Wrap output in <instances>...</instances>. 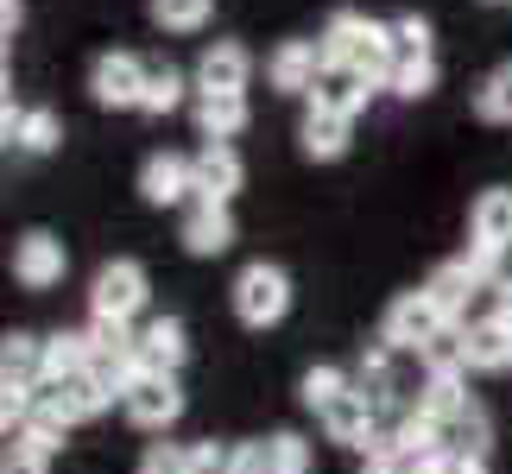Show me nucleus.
<instances>
[{"label":"nucleus","mask_w":512,"mask_h":474,"mask_svg":"<svg viewBox=\"0 0 512 474\" xmlns=\"http://www.w3.org/2000/svg\"><path fill=\"white\" fill-rule=\"evenodd\" d=\"M317 57H323V76H367V83L386 89V70H392V19H367L361 7H336L317 32Z\"/></svg>","instance_id":"nucleus-1"},{"label":"nucleus","mask_w":512,"mask_h":474,"mask_svg":"<svg viewBox=\"0 0 512 474\" xmlns=\"http://www.w3.org/2000/svg\"><path fill=\"white\" fill-rule=\"evenodd\" d=\"M228 304H234V323L241 329H279L291 316V272L272 266V260L241 266L228 285Z\"/></svg>","instance_id":"nucleus-2"},{"label":"nucleus","mask_w":512,"mask_h":474,"mask_svg":"<svg viewBox=\"0 0 512 474\" xmlns=\"http://www.w3.org/2000/svg\"><path fill=\"white\" fill-rule=\"evenodd\" d=\"M152 298V279L140 260H108L102 272L89 279V316L95 323H133Z\"/></svg>","instance_id":"nucleus-3"},{"label":"nucleus","mask_w":512,"mask_h":474,"mask_svg":"<svg viewBox=\"0 0 512 474\" xmlns=\"http://www.w3.org/2000/svg\"><path fill=\"white\" fill-rule=\"evenodd\" d=\"M121 411H127L133 430L165 437V430L184 418V386H177V373H140V380L121 392Z\"/></svg>","instance_id":"nucleus-4"},{"label":"nucleus","mask_w":512,"mask_h":474,"mask_svg":"<svg viewBox=\"0 0 512 474\" xmlns=\"http://www.w3.org/2000/svg\"><path fill=\"white\" fill-rule=\"evenodd\" d=\"M449 323H443V310L430 304V291L418 285V291H399V298L386 304V316H380V335L399 354H424V342H437Z\"/></svg>","instance_id":"nucleus-5"},{"label":"nucleus","mask_w":512,"mask_h":474,"mask_svg":"<svg viewBox=\"0 0 512 474\" xmlns=\"http://www.w3.org/2000/svg\"><path fill=\"white\" fill-rule=\"evenodd\" d=\"M146 95V64L133 51H102L89 64V102L95 108H140Z\"/></svg>","instance_id":"nucleus-6"},{"label":"nucleus","mask_w":512,"mask_h":474,"mask_svg":"<svg viewBox=\"0 0 512 474\" xmlns=\"http://www.w3.org/2000/svg\"><path fill=\"white\" fill-rule=\"evenodd\" d=\"M64 272H70V253H64V241H57L51 228H26L13 241V279L26 285V291L64 285Z\"/></svg>","instance_id":"nucleus-7"},{"label":"nucleus","mask_w":512,"mask_h":474,"mask_svg":"<svg viewBox=\"0 0 512 474\" xmlns=\"http://www.w3.org/2000/svg\"><path fill=\"white\" fill-rule=\"evenodd\" d=\"M241 184H247V165H241V152L234 146H215V140H203V152L190 158V203H234L241 196Z\"/></svg>","instance_id":"nucleus-8"},{"label":"nucleus","mask_w":512,"mask_h":474,"mask_svg":"<svg viewBox=\"0 0 512 474\" xmlns=\"http://www.w3.org/2000/svg\"><path fill=\"white\" fill-rule=\"evenodd\" d=\"M253 83V51L241 38H209L203 57H196V89L203 95H247Z\"/></svg>","instance_id":"nucleus-9"},{"label":"nucleus","mask_w":512,"mask_h":474,"mask_svg":"<svg viewBox=\"0 0 512 474\" xmlns=\"http://www.w3.org/2000/svg\"><path fill=\"white\" fill-rule=\"evenodd\" d=\"M266 83L279 89V95H317L323 83V57H317V38H279L266 57Z\"/></svg>","instance_id":"nucleus-10"},{"label":"nucleus","mask_w":512,"mask_h":474,"mask_svg":"<svg viewBox=\"0 0 512 474\" xmlns=\"http://www.w3.org/2000/svg\"><path fill=\"white\" fill-rule=\"evenodd\" d=\"M177 241H184L190 260H222V253L234 247V209L228 203H184Z\"/></svg>","instance_id":"nucleus-11"},{"label":"nucleus","mask_w":512,"mask_h":474,"mask_svg":"<svg viewBox=\"0 0 512 474\" xmlns=\"http://www.w3.org/2000/svg\"><path fill=\"white\" fill-rule=\"evenodd\" d=\"M38 392H45V399H51L57 411H64L70 424H95V418H102V411H108L114 399H121V392H114V386H108V380H102L95 367L70 373V380H45Z\"/></svg>","instance_id":"nucleus-12"},{"label":"nucleus","mask_w":512,"mask_h":474,"mask_svg":"<svg viewBox=\"0 0 512 474\" xmlns=\"http://www.w3.org/2000/svg\"><path fill=\"white\" fill-rule=\"evenodd\" d=\"M348 146H354V121H348V114H329V108L310 102L304 121H298V152L310 158V165H336V158H348Z\"/></svg>","instance_id":"nucleus-13"},{"label":"nucleus","mask_w":512,"mask_h":474,"mask_svg":"<svg viewBox=\"0 0 512 474\" xmlns=\"http://www.w3.org/2000/svg\"><path fill=\"white\" fill-rule=\"evenodd\" d=\"M190 158L184 152H152L146 165H140V203L152 209H177V203H190Z\"/></svg>","instance_id":"nucleus-14"},{"label":"nucleus","mask_w":512,"mask_h":474,"mask_svg":"<svg viewBox=\"0 0 512 474\" xmlns=\"http://www.w3.org/2000/svg\"><path fill=\"white\" fill-rule=\"evenodd\" d=\"M133 348H140L146 373H177L190 361V329L177 323V316H146L140 335H133Z\"/></svg>","instance_id":"nucleus-15"},{"label":"nucleus","mask_w":512,"mask_h":474,"mask_svg":"<svg viewBox=\"0 0 512 474\" xmlns=\"http://www.w3.org/2000/svg\"><path fill=\"white\" fill-rule=\"evenodd\" d=\"M462 367L468 373H512V329L500 316L462 323Z\"/></svg>","instance_id":"nucleus-16"},{"label":"nucleus","mask_w":512,"mask_h":474,"mask_svg":"<svg viewBox=\"0 0 512 474\" xmlns=\"http://www.w3.org/2000/svg\"><path fill=\"white\" fill-rule=\"evenodd\" d=\"M190 114H196V133H203V140H215V146H234V140L253 127L247 95H203V89H196Z\"/></svg>","instance_id":"nucleus-17"},{"label":"nucleus","mask_w":512,"mask_h":474,"mask_svg":"<svg viewBox=\"0 0 512 474\" xmlns=\"http://www.w3.org/2000/svg\"><path fill=\"white\" fill-rule=\"evenodd\" d=\"M0 386H13V392L45 386V335H26V329L0 335Z\"/></svg>","instance_id":"nucleus-18"},{"label":"nucleus","mask_w":512,"mask_h":474,"mask_svg":"<svg viewBox=\"0 0 512 474\" xmlns=\"http://www.w3.org/2000/svg\"><path fill=\"white\" fill-rule=\"evenodd\" d=\"M424 291H430V304L443 310V323H468V304H475V291H487V285L468 272V260L456 253V260H443V266L424 279Z\"/></svg>","instance_id":"nucleus-19"},{"label":"nucleus","mask_w":512,"mask_h":474,"mask_svg":"<svg viewBox=\"0 0 512 474\" xmlns=\"http://www.w3.org/2000/svg\"><path fill=\"white\" fill-rule=\"evenodd\" d=\"M468 241H481L494 253H512V190L506 184L481 190L475 203H468Z\"/></svg>","instance_id":"nucleus-20"},{"label":"nucleus","mask_w":512,"mask_h":474,"mask_svg":"<svg viewBox=\"0 0 512 474\" xmlns=\"http://www.w3.org/2000/svg\"><path fill=\"white\" fill-rule=\"evenodd\" d=\"M323 437L342 443V449H373V437H380V411H373L361 392H348V399H336L323 411Z\"/></svg>","instance_id":"nucleus-21"},{"label":"nucleus","mask_w":512,"mask_h":474,"mask_svg":"<svg viewBox=\"0 0 512 474\" xmlns=\"http://www.w3.org/2000/svg\"><path fill=\"white\" fill-rule=\"evenodd\" d=\"M418 411L437 424H456L462 411H475V392H468V373H424L418 386Z\"/></svg>","instance_id":"nucleus-22"},{"label":"nucleus","mask_w":512,"mask_h":474,"mask_svg":"<svg viewBox=\"0 0 512 474\" xmlns=\"http://www.w3.org/2000/svg\"><path fill=\"white\" fill-rule=\"evenodd\" d=\"M70 430H76V424L64 418V411H57V405L45 399V392H32V411H26V424H19V437H26V443L38 449V456H57Z\"/></svg>","instance_id":"nucleus-23"},{"label":"nucleus","mask_w":512,"mask_h":474,"mask_svg":"<svg viewBox=\"0 0 512 474\" xmlns=\"http://www.w3.org/2000/svg\"><path fill=\"white\" fill-rule=\"evenodd\" d=\"M373 95H380V83H367V76H354V70H348V76H323L310 102L329 108V114H348V121H354V114H361Z\"/></svg>","instance_id":"nucleus-24"},{"label":"nucleus","mask_w":512,"mask_h":474,"mask_svg":"<svg viewBox=\"0 0 512 474\" xmlns=\"http://www.w3.org/2000/svg\"><path fill=\"white\" fill-rule=\"evenodd\" d=\"M386 95H399V102H424V95H437V57H392Z\"/></svg>","instance_id":"nucleus-25"},{"label":"nucleus","mask_w":512,"mask_h":474,"mask_svg":"<svg viewBox=\"0 0 512 474\" xmlns=\"http://www.w3.org/2000/svg\"><path fill=\"white\" fill-rule=\"evenodd\" d=\"M184 70H177V64H146V95H140V114H159V121H165V114H177V108H184Z\"/></svg>","instance_id":"nucleus-26"},{"label":"nucleus","mask_w":512,"mask_h":474,"mask_svg":"<svg viewBox=\"0 0 512 474\" xmlns=\"http://www.w3.org/2000/svg\"><path fill=\"white\" fill-rule=\"evenodd\" d=\"M89 367V329H57L45 335V380H70Z\"/></svg>","instance_id":"nucleus-27"},{"label":"nucleus","mask_w":512,"mask_h":474,"mask_svg":"<svg viewBox=\"0 0 512 474\" xmlns=\"http://www.w3.org/2000/svg\"><path fill=\"white\" fill-rule=\"evenodd\" d=\"M475 114H481L487 127H512V57L481 76V89H475Z\"/></svg>","instance_id":"nucleus-28"},{"label":"nucleus","mask_w":512,"mask_h":474,"mask_svg":"<svg viewBox=\"0 0 512 474\" xmlns=\"http://www.w3.org/2000/svg\"><path fill=\"white\" fill-rule=\"evenodd\" d=\"M348 392H354V380H348L342 367H329V361H317V367L298 380V399H304V411H317V418H323L336 399H348Z\"/></svg>","instance_id":"nucleus-29"},{"label":"nucleus","mask_w":512,"mask_h":474,"mask_svg":"<svg viewBox=\"0 0 512 474\" xmlns=\"http://www.w3.org/2000/svg\"><path fill=\"white\" fill-rule=\"evenodd\" d=\"M146 19L159 32H203L215 19V0H146Z\"/></svg>","instance_id":"nucleus-30"},{"label":"nucleus","mask_w":512,"mask_h":474,"mask_svg":"<svg viewBox=\"0 0 512 474\" xmlns=\"http://www.w3.org/2000/svg\"><path fill=\"white\" fill-rule=\"evenodd\" d=\"M13 146L32 152V158H45V152L64 146V121H57V108H26V114H19V140Z\"/></svg>","instance_id":"nucleus-31"},{"label":"nucleus","mask_w":512,"mask_h":474,"mask_svg":"<svg viewBox=\"0 0 512 474\" xmlns=\"http://www.w3.org/2000/svg\"><path fill=\"white\" fill-rule=\"evenodd\" d=\"M310 462L317 456H310V443L298 437V430H272L266 437V468L272 474H310Z\"/></svg>","instance_id":"nucleus-32"},{"label":"nucleus","mask_w":512,"mask_h":474,"mask_svg":"<svg viewBox=\"0 0 512 474\" xmlns=\"http://www.w3.org/2000/svg\"><path fill=\"white\" fill-rule=\"evenodd\" d=\"M443 449H456V456H487V411H462L456 424H443Z\"/></svg>","instance_id":"nucleus-33"},{"label":"nucleus","mask_w":512,"mask_h":474,"mask_svg":"<svg viewBox=\"0 0 512 474\" xmlns=\"http://www.w3.org/2000/svg\"><path fill=\"white\" fill-rule=\"evenodd\" d=\"M418 361H424V373H468L462 367V323H449L437 342H424Z\"/></svg>","instance_id":"nucleus-34"},{"label":"nucleus","mask_w":512,"mask_h":474,"mask_svg":"<svg viewBox=\"0 0 512 474\" xmlns=\"http://www.w3.org/2000/svg\"><path fill=\"white\" fill-rule=\"evenodd\" d=\"M392 57H430V19L424 13L392 19Z\"/></svg>","instance_id":"nucleus-35"},{"label":"nucleus","mask_w":512,"mask_h":474,"mask_svg":"<svg viewBox=\"0 0 512 474\" xmlns=\"http://www.w3.org/2000/svg\"><path fill=\"white\" fill-rule=\"evenodd\" d=\"M133 474H190V443H146V456H140V468Z\"/></svg>","instance_id":"nucleus-36"},{"label":"nucleus","mask_w":512,"mask_h":474,"mask_svg":"<svg viewBox=\"0 0 512 474\" xmlns=\"http://www.w3.org/2000/svg\"><path fill=\"white\" fill-rule=\"evenodd\" d=\"M0 474H51V456H38L26 437L0 443Z\"/></svg>","instance_id":"nucleus-37"},{"label":"nucleus","mask_w":512,"mask_h":474,"mask_svg":"<svg viewBox=\"0 0 512 474\" xmlns=\"http://www.w3.org/2000/svg\"><path fill=\"white\" fill-rule=\"evenodd\" d=\"M462 260H468V272H475V279L494 291L500 279H506V253H494V247H481V241H468L462 247Z\"/></svg>","instance_id":"nucleus-38"},{"label":"nucleus","mask_w":512,"mask_h":474,"mask_svg":"<svg viewBox=\"0 0 512 474\" xmlns=\"http://www.w3.org/2000/svg\"><path fill=\"white\" fill-rule=\"evenodd\" d=\"M361 474H418V462H405L399 449H392V437L380 430V437H373V449H367V468Z\"/></svg>","instance_id":"nucleus-39"},{"label":"nucleus","mask_w":512,"mask_h":474,"mask_svg":"<svg viewBox=\"0 0 512 474\" xmlns=\"http://www.w3.org/2000/svg\"><path fill=\"white\" fill-rule=\"evenodd\" d=\"M228 462H234V443H190V474H228Z\"/></svg>","instance_id":"nucleus-40"},{"label":"nucleus","mask_w":512,"mask_h":474,"mask_svg":"<svg viewBox=\"0 0 512 474\" xmlns=\"http://www.w3.org/2000/svg\"><path fill=\"white\" fill-rule=\"evenodd\" d=\"M26 411H32V392H13V386H0V437H13V430L26 424Z\"/></svg>","instance_id":"nucleus-41"},{"label":"nucleus","mask_w":512,"mask_h":474,"mask_svg":"<svg viewBox=\"0 0 512 474\" xmlns=\"http://www.w3.org/2000/svg\"><path fill=\"white\" fill-rule=\"evenodd\" d=\"M228 474H272V468H266V437H260V443H234Z\"/></svg>","instance_id":"nucleus-42"},{"label":"nucleus","mask_w":512,"mask_h":474,"mask_svg":"<svg viewBox=\"0 0 512 474\" xmlns=\"http://www.w3.org/2000/svg\"><path fill=\"white\" fill-rule=\"evenodd\" d=\"M19 19H26V0H0V38H7V45L19 32Z\"/></svg>","instance_id":"nucleus-43"},{"label":"nucleus","mask_w":512,"mask_h":474,"mask_svg":"<svg viewBox=\"0 0 512 474\" xmlns=\"http://www.w3.org/2000/svg\"><path fill=\"white\" fill-rule=\"evenodd\" d=\"M19 114H26V108H13V95H7V102H0V146L19 140Z\"/></svg>","instance_id":"nucleus-44"},{"label":"nucleus","mask_w":512,"mask_h":474,"mask_svg":"<svg viewBox=\"0 0 512 474\" xmlns=\"http://www.w3.org/2000/svg\"><path fill=\"white\" fill-rule=\"evenodd\" d=\"M494 316H500V323L512 329V272H506V279L494 285Z\"/></svg>","instance_id":"nucleus-45"},{"label":"nucleus","mask_w":512,"mask_h":474,"mask_svg":"<svg viewBox=\"0 0 512 474\" xmlns=\"http://www.w3.org/2000/svg\"><path fill=\"white\" fill-rule=\"evenodd\" d=\"M449 474H487V456H456L449 449Z\"/></svg>","instance_id":"nucleus-46"},{"label":"nucleus","mask_w":512,"mask_h":474,"mask_svg":"<svg viewBox=\"0 0 512 474\" xmlns=\"http://www.w3.org/2000/svg\"><path fill=\"white\" fill-rule=\"evenodd\" d=\"M0 76H7V38H0Z\"/></svg>","instance_id":"nucleus-47"},{"label":"nucleus","mask_w":512,"mask_h":474,"mask_svg":"<svg viewBox=\"0 0 512 474\" xmlns=\"http://www.w3.org/2000/svg\"><path fill=\"white\" fill-rule=\"evenodd\" d=\"M481 7H512V0H481Z\"/></svg>","instance_id":"nucleus-48"}]
</instances>
